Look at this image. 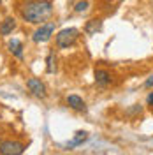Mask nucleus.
Segmentation results:
<instances>
[{"label": "nucleus", "instance_id": "f257e3e1", "mask_svg": "<svg viewBox=\"0 0 153 155\" xmlns=\"http://www.w3.org/2000/svg\"><path fill=\"white\" fill-rule=\"evenodd\" d=\"M51 12H53V4L49 0H32L23 5L21 16L25 21H28L32 25H39L46 21L51 16Z\"/></svg>", "mask_w": 153, "mask_h": 155}, {"label": "nucleus", "instance_id": "f8f14e48", "mask_svg": "<svg viewBox=\"0 0 153 155\" xmlns=\"http://www.w3.org/2000/svg\"><path fill=\"white\" fill-rule=\"evenodd\" d=\"M46 71H48V74H53L55 72V51L51 49L48 53V60H46Z\"/></svg>", "mask_w": 153, "mask_h": 155}, {"label": "nucleus", "instance_id": "6e6552de", "mask_svg": "<svg viewBox=\"0 0 153 155\" xmlns=\"http://www.w3.org/2000/svg\"><path fill=\"white\" fill-rule=\"evenodd\" d=\"M14 28H16V19L14 18H5L2 23H0V35H11Z\"/></svg>", "mask_w": 153, "mask_h": 155}, {"label": "nucleus", "instance_id": "2eb2a0df", "mask_svg": "<svg viewBox=\"0 0 153 155\" xmlns=\"http://www.w3.org/2000/svg\"><path fill=\"white\" fill-rule=\"evenodd\" d=\"M148 104H151V106H153V92L148 95Z\"/></svg>", "mask_w": 153, "mask_h": 155}, {"label": "nucleus", "instance_id": "9b49d317", "mask_svg": "<svg viewBox=\"0 0 153 155\" xmlns=\"http://www.w3.org/2000/svg\"><path fill=\"white\" fill-rule=\"evenodd\" d=\"M86 139H88V132H85V130H77L76 134H74V137H72V141L69 143V148H74V146H81L83 143H85Z\"/></svg>", "mask_w": 153, "mask_h": 155}, {"label": "nucleus", "instance_id": "423d86ee", "mask_svg": "<svg viewBox=\"0 0 153 155\" xmlns=\"http://www.w3.org/2000/svg\"><path fill=\"white\" fill-rule=\"evenodd\" d=\"M111 83V74L104 69H97L95 71V85L100 88H106Z\"/></svg>", "mask_w": 153, "mask_h": 155}, {"label": "nucleus", "instance_id": "f03ea898", "mask_svg": "<svg viewBox=\"0 0 153 155\" xmlns=\"http://www.w3.org/2000/svg\"><path fill=\"white\" fill-rule=\"evenodd\" d=\"M77 37H79V30L74 28V27L60 30V32L57 34V46L62 48V49L70 48V46L77 41Z\"/></svg>", "mask_w": 153, "mask_h": 155}, {"label": "nucleus", "instance_id": "20e7f679", "mask_svg": "<svg viewBox=\"0 0 153 155\" xmlns=\"http://www.w3.org/2000/svg\"><path fill=\"white\" fill-rule=\"evenodd\" d=\"M27 146L19 141H2L0 143V153L2 155H21Z\"/></svg>", "mask_w": 153, "mask_h": 155}, {"label": "nucleus", "instance_id": "39448f33", "mask_svg": "<svg viewBox=\"0 0 153 155\" xmlns=\"http://www.w3.org/2000/svg\"><path fill=\"white\" fill-rule=\"evenodd\" d=\"M27 87H28V90H30V92H32L35 97L44 99V97L48 95L44 83H42L41 79H37V78H28V79H27Z\"/></svg>", "mask_w": 153, "mask_h": 155}, {"label": "nucleus", "instance_id": "1a4fd4ad", "mask_svg": "<svg viewBox=\"0 0 153 155\" xmlns=\"http://www.w3.org/2000/svg\"><path fill=\"white\" fill-rule=\"evenodd\" d=\"M102 30V19H90L85 25V32L88 35H95L97 32Z\"/></svg>", "mask_w": 153, "mask_h": 155}, {"label": "nucleus", "instance_id": "7ed1b4c3", "mask_svg": "<svg viewBox=\"0 0 153 155\" xmlns=\"http://www.w3.org/2000/svg\"><path fill=\"white\" fill-rule=\"evenodd\" d=\"M55 32V23H42L34 34H32V41L34 42H46Z\"/></svg>", "mask_w": 153, "mask_h": 155}, {"label": "nucleus", "instance_id": "0eeeda50", "mask_svg": "<svg viewBox=\"0 0 153 155\" xmlns=\"http://www.w3.org/2000/svg\"><path fill=\"white\" fill-rule=\"evenodd\" d=\"M67 104H69V107L74 109V111H86L85 101H83L79 95H69L67 97Z\"/></svg>", "mask_w": 153, "mask_h": 155}, {"label": "nucleus", "instance_id": "ddd939ff", "mask_svg": "<svg viewBox=\"0 0 153 155\" xmlns=\"http://www.w3.org/2000/svg\"><path fill=\"white\" fill-rule=\"evenodd\" d=\"M88 5H90V4H88L86 0L77 2V4H76V12H79V14H81V12H86V11H88Z\"/></svg>", "mask_w": 153, "mask_h": 155}, {"label": "nucleus", "instance_id": "9d476101", "mask_svg": "<svg viewBox=\"0 0 153 155\" xmlns=\"http://www.w3.org/2000/svg\"><path fill=\"white\" fill-rule=\"evenodd\" d=\"M7 48H9V51L16 58H23V44H21V41H18V39H11L9 44H7Z\"/></svg>", "mask_w": 153, "mask_h": 155}, {"label": "nucleus", "instance_id": "4468645a", "mask_svg": "<svg viewBox=\"0 0 153 155\" xmlns=\"http://www.w3.org/2000/svg\"><path fill=\"white\" fill-rule=\"evenodd\" d=\"M144 87H146V88L153 87V76H150V78H148V79H146V83H144Z\"/></svg>", "mask_w": 153, "mask_h": 155}, {"label": "nucleus", "instance_id": "dca6fc26", "mask_svg": "<svg viewBox=\"0 0 153 155\" xmlns=\"http://www.w3.org/2000/svg\"><path fill=\"white\" fill-rule=\"evenodd\" d=\"M0 2H2V0H0Z\"/></svg>", "mask_w": 153, "mask_h": 155}]
</instances>
